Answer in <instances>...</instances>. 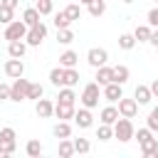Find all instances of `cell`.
Masks as SVG:
<instances>
[{
	"instance_id": "cell-1",
	"label": "cell",
	"mask_w": 158,
	"mask_h": 158,
	"mask_svg": "<svg viewBox=\"0 0 158 158\" xmlns=\"http://www.w3.org/2000/svg\"><path fill=\"white\" fill-rule=\"evenodd\" d=\"M133 123H131V118H126V116H118L116 118V123H114V136L121 141V143H128L131 138H133Z\"/></svg>"
},
{
	"instance_id": "cell-2",
	"label": "cell",
	"mask_w": 158,
	"mask_h": 158,
	"mask_svg": "<svg viewBox=\"0 0 158 158\" xmlns=\"http://www.w3.org/2000/svg\"><path fill=\"white\" fill-rule=\"evenodd\" d=\"M81 106H86V109H94V106H99V99H101V89H99V84L96 81H89L86 86H84V91H81Z\"/></svg>"
},
{
	"instance_id": "cell-3",
	"label": "cell",
	"mask_w": 158,
	"mask_h": 158,
	"mask_svg": "<svg viewBox=\"0 0 158 158\" xmlns=\"http://www.w3.org/2000/svg\"><path fill=\"white\" fill-rule=\"evenodd\" d=\"M25 35H27V25H25L22 20H12V22H7V25H5V32H2V37H5L7 42L25 40Z\"/></svg>"
},
{
	"instance_id": "cell-4",
	"label": "cell",
	"mask_w": 158,
	"mask_h": 158,
	"mask_svg": "<svg viewBox=\"0 0 158 158\" xmlns=\"http://www.w3.org/2000/svg\"><path fill=\"white\" fill-rule=\"evenodd\" d=\"M44 37H47V25H44V22H37V25H32V27H27V35H25V42H27L30 47H40Z\"/></svg>"
},
{
	"instance_id": "cell-5",
	"label": "cell",
	"mask_w": 158,
	"mask_h": 158,
	"mask_svg": "<svg viewBox=\"0 0 158 158\" xmlns=\"http://www.w3.org/2000/svg\"><path fill=\"white\" fill-rule=\"evenodd\" d=\"M27 86H30V81L17 77L12 81V86H10V101H25L27 99Z\"/></svg>"
},
{
	"instance_id": "cell-6",
	"label": "cell",
	"mask_w": 158,
	"mask_h": 158,
	"mask_svg": "<svg viewBox=\"0 0 158 158\" xmlns=\"http://www.w3.org/2000/svg\"><path fill=\"white\" fill-rule=\"evenodd\" d=\"M86 62L96 69V67H101V64L109 62V52H106L104 47H91V49L86 52Z\"/></svg>"
},
{
	"instance_id": "cell-7",
	"label": "cell",
	"mask_w": 158,
	"mask_h": 158,
	"mask_svg": "<svg viewBox=\"0 0 158 158\" xmlns=\"http://www.w3.org/2000/svg\"><path fill=\"white\" fill-rule=\"evenodd\" d=\"M116 109H118V114H121V116H126V118H133V116L138 114V101H136V99H123V96H121Z\"/></svg>"
},
{
	"instance_id": "cell-8",
	"label": "cell",
	"mask_w": 158,
	"mask_h": 158,
	"mask_svg": "<svg viewBox=\"0 0 158 158\" xmlns=\"http://www.w3.org/2000/svg\"><path fill=\"white\" fill-rule=\"evenodd\" d=\"M5 74H7L10 79H17V77H22V74H25V64H22V59H17V57H10V59L5 62Z\"/></svg>"
},
{
	"instance_id": "cell-9",
	"label": "cell",
	"mask_w": 158,
	"mask_h": 158,
	"mask_svg": "<svg viewBox=\"0 0 158 158\" xmlns=\"http://www.w3.org/2000/svg\"><path fill=\"white\" fill-rule=\"evenodd\" d=\"M74 123L79 126V128H89L91 123H94V116H91V109H79V111H74Z\"/></svg>"
},
{
	"instance_id": "cell-10",
	"label": "cell",
	"mask_w": 158,
	"mask_h": 158,
	"mask_svg": "<svg viewBox=\"0 0 158 158\" xmlns=\"http://www.w3.org/2000/svg\"><path fill=\"white\" fill-rule=\"evenodd\" d=\"M123 96V89H121V84H116V81H111V84H104V99L106 101H118Z\"/></svg>"
},
{
	"instance_id": "cell-11",
	"label": "cell",
	"mask_w": 158,
	"mask_h": 158,
	"mask_svg": "<svg viewBox=\"0 0 158 158\" xmlns=\"http://www.w3.org/2000/svg\"><path fill=\"white\" fill-rule=\"evenodd\" d=\"M35 111H37L40 118H49V116H54V104H52L49 99H37Z\"/></svg>"
},
{
	"instance_id": "cell-12",
	"label": "cell",
	"mask_w": 158,
	"mask_h": 158,
	"mask_svg": "<svg viewBox=\"0 0 158 158\" xmlns=\"http://www.w3.org/2000/svg\"><path fill=\"white\" fill-rule=\"evenodd\" d=\"M74 104H54V116L59 118V121H69V118H74Z\"/></svg>"
},
{
	"instance_id": "cell-13",
	"label": "cell",
	"mask_w": 158,
	"mask_h": 158,
	"mask_svg": "<svg viewBox=\"0 0 158 158\" xmlns=\"http://www.w3.org/2000/svg\"><path fill=\"white\" fill-rule=\"evenodd\" d=\"M111 81H114V67H106V64L96 67V84L104 86V84H111Z\"/></svg>"
},
{
	"instance_id": "cell-14",
	"label": "cell",
	"mask_w": 158,
	"mask_h": 158,
	"mask_svg": "<svg viewBox=\"0 0 158 158\" xmlns=\"http://www.w3.org/2000/svg\"><path fill=\"white\" fill-rule=\"evenodd\" d=\"M133 99L138 101V106H143V104H151V99H153V94H151V86H146V84H138V86H136V91H133Z\"/></svg>"
},
{
	"instance_id": "cell-15",
	"label": "cell",
	"mask_w": 158,
	"mask_h": 158,
	"mask_svg": "<svg viewBox=\"0 0 158 158\" xmlns=\"http://www.w3.org/2000/svg\"><path fill=\"white\" fill-rule=\"evenodd\" d=\"M141 146V153L146 156V158H153V156H158V138H146L143 143H138Z\"/></svg>"
},
{
	"instance_id": "cell-16",
	"label": "cell",
	"mask_w": 158,
	"mask_h": 158,
	"mask_svg": "<svg viewBox=\"0 0 158 158\" xmlns=\"http://www.w3.org/2000/svg\"><path fill=\"white\" fill-rule=\"evenodd\" d=\"M25 52H27V42H22V40H15V42H10V44H7V54H10V57L22 59V57H25Z\"/></svg>"
},
{
	"instance_id": "cell-17",
	"label": "cell",
	"mask_w": 158,
	"mask_h": 158,
	"mask_svg": "<svg viewBox=\"0 0 158 158\" xmlns=\"http://www.w3.org/2000/svg\"><path fill=\"white\" fill-rule=\"evenodd\" d=\"M77 62H79V54H77L74 49H67V52H62V54H59V67H64V69L77 67Z\"/></svg>"
},
{
	"instance_id": "cell-18",
	"label": "cell",
	"mask_w": 158,
	"mask_h": 158,
	"mask_svg": "<svg viewBox=\"0 0 158 158\" xmlns=\"http://www.w3.org/2000/svg\"><path fill=\"white\" fill-rule=\"evenodd\" d=\"M99 116H101V123H109V126H114V123H116V118H118L121 114H118V109H116V106H104Z\"/></svg>"
},
{
	"instance_id": "cell-19",
	"label": "cell",
	"mask_w": 158,
	"mask_h": 158,
	"mask_svg": "<svg viewBox=\"0 0 158 158\" xmlns=\"http://www.w3.org/2000/svg\"><path fill=\"white\" fill-rule=\"evenodd\" d=\"M52 133H54V138H72V123L69 121H59V123H54Z\"/></svg>"
},
{
	"instance_id": "cell-20",
	"label": "cell",
	"mask_w": 158,
	"mask_h": 158,
	"mask_svg": "<svg viewBox=\"0 0 158 158\" xmlns=\"http://www.w3.org/2000/svg\"><path fill=\"white\" fill-rule=\"evenodd\" d=\"M40 17H42V15L37 12V7H27V10L22 12V22H25L27 27H32V25H37V22H42Z\"/></svg>"
},
{
	"instance_id": "cell-21",
	"label": "cell",
	"mask_w": 158,
	"mask_h": 158,
	"mask_svg": "<svg viewBox=\"0 0 158 158\" xmlns=\"http://www.w3.org/2000/svg\"><path fill=\"white\" fill-rule=\"evenodd\" d=\"M128 74H131V72H128L126 64H116V67H114V81H116V84L123 86V84L128 81Z\"/></svg>"
},
{
	"instance_id": "cell-22",
	"label": "cell",
	"mask_w": 158,
	"mask_h": 158,
	"mask_svg": "<svg viewBox=\"0 0 158 158\" xmlns=\"http://www.w3.org/2000/svg\"><path fill=\"white\" fill-rule=\"evenodd\" d=\"M57 101H59V104H74V101H77V94L72 91V86H59Z\"/></svg>"
},
{
	"instance_id": "cell-23",
	"label": "cell",
	"mask_w": 158,
	"mask_h": 158,
	"mask_svg": "<svg viewBox=\"0 0 158 158\" xmlns=\"http://www.w3.org/2000/svg\"><path fill=\"white\" fill-rule=\"evenodd\" d=\"M86 7H89V15L91 17H101L106 12V0H91Z\"/></svg>"
},
{
	"instance_id": "cell-24",
	"label": "cell",
	"mask_w": 158,
	"mask_h": 158,
	"mask_svg": "<svg viewBox=\"0 0 158 158\" xmlns=\"http://www.w3.org/2000/svg\"><path fill=\"white\" fill-rule=\"evenodd\" d=\"M25 153H27L30 158H37V156H42V143H40L37 138H30V141H27V146H25Z\"/></svg>"
},
{
	"instance_id": "cell-25",
	"label": "cell",
	"mask_w": 158,
	"mask_h": 158,
	"mask_svg": "<svg viewBox=\"0 0 158 158\" xmlns=\"http://www.w3.org/2000/svg\"><path fill=\"white\" fill-rule=\"evenodd\" d=\"M59 156L62 158H69V156H74V143H72V138H59Z\"/></svg>"
},
{
	"instance_id": "cell-26",
	"label": "cell",
	"mask_w": 158,
	"mask_h": 158,
	"mask_svg": "<svg viewBox=\"0 0 158 158\" xmlns=\"http://www.w3.org/2000/svg\"><path fill=\"white\" fill-rule=\"evenodd\" d=\"M151 25H138L136 30H133V37H136V42H148V37H151Z\"/></svg>"
},
{
	"instance_id": "cell-27",
	"label": "cell",
	"mask_w": 158,
	"mask_h": 158,
	"mask_svg": "<svg viewBox=\"0 0 158 158\" xmlns=\"http://www.w3.org/2000/svg\"><path fill=\"white\" fill-rule=\"evenodd\" d=\"M49 81H52L54 86H64V67L49 69Z\"/></svg>"
},
{
	"instance_id": "cell-28",
	"label": "cell",
	"mask_w": 158,
	"mask_h": 158,
	"mask_svg": "<svg viewBox=\"0 0 158 158\" xmlns=\"http://www.w3.org/2000/svg\"><path fill=\"white\" fill-rule=\"evenodd\" d=\"M57 42H59V44H72V42H74V32H72L69 27L57 30Z\"/></svg>"
},
{
	"instance_id": "cell-29",
	"label": "cell",
	"mask_w": 158,
	"mask_h": 158,
	"mask_svg": "<svg viewBox=\"0 0 158 158\" xmlns=\"http://www.w3.org/2000/svg\"><path fill=\"white\" fill-rule=\"evenodd\" d=\"M118 47H121V49H126V52H128V49H133V47H136V37H133L131 32H123V35L118 37Z\"/></svg>"
},
{
	"instance_id": "cell-30",
	"label": "cell",
	"mask_w": 158,
	"mask_h": 158,
	"mask_svg": "<svg viewBox=\"0 0 158 158\" xmlns=\"http://www.w3.org/2000/svg\"><path fill=\"white\" fill-rule=\"evenodd\" d=\"M77 84H79V72L74 67L64 69V86H77Z\"/></svg>"
},
{
	"instance_id": "cell-31",
	"label": "cell",
	"mask_w": 158,
	"mask_h": 158,
	"mask_svg": "<svg viewBox=\"0 0 158 158\" xmlns=\"http://www.w3.org/2000/svg\"><path fill=\"white\" fill-rule=\"evenodd\" d=\"M42 96H44V86L30 81V86H27V99H35V101H37V99H42Z\"/></svg>"
},
{
	"instance_id": "cell-32",
	"label": "cell",
	"mask_w": 158,
	"mask_h": 158,
	"mask_svg": "<svg viewBox=\"0 0 158 158\" xmlns=\"http://www.w3.org/2000/svg\"><path fill=\"white\" fill-rule=\"evenodd\" d=\"M15 148H17L15 141H10V138H0V156H12Z\"/></svg>"
},
{
	"instance_id": "cell-33",
	"label": "cell",
	"mask_w": 158,
	"mask_h": 158,
	"mask_svg": "<svg viewBox=\"0 0 158 158\" xmlns=\"http://www.w3.org/2000/svg\"><path fill=\"white\" fill-rule=\"evenodd\" d=\"M35 7H37L40 15H52V12H54V2H52V0H37Z\"/></svg>"
},
{
	"instance_id": "cell-34",
	"label": "cell",
	"mask_w": 158,
	"mask_h": 158,
	"mask_svg": "<svg viewBox=\"0 0 158 158\" xmlns=\"http://www.w3.org/2000/svg\"><path fill=\"white\" fill-rule=\"evenodd\" d=\"M111 136H114V128H111L109 123H101V126L96 128V138H99V141H109Z\"/></svg>"
},
{
	"instance_id": "cell-35",
	"label": "cell",
	"mask_w": 158,
	"mask_h": 158,
	"mask_svg": "<svg viewBox=\"0 0 158 158\" xmlns=\"http://www.w3.org/2000/svg\"><path fill=\"white\" fill-rule=\"evenodd\" d=\"M72 143H74V153H89L91 151V143L86 138H74Z\"/></svg>"
},
{
	"instance_id": "cell-36",
	"label": "cell",
	"mask_w": 158,
	"mask_h": 158,
	"mask_svg": "<svg viewBox=\"0 0 158 158\" xmlns=\"http://www.w3.org/2000/svg\"><path fill=\"white\" fill-rule=\"evenodd\" d=\"M64 12H67V17H69V20H72V22H74V20H79V17H81V7H79V5H77V2H72V5H67V7H64Z\"/></svg>"
},
{
	"instance_id": "cell-37",
	"label": "cell",
	"mask_w": 158,
	"mask_h": 158,
	"mask_svg": "<svg viewBox=\"0 0 158 158\" xmlns=\"http://www.w3.org/2000/svg\"><path fill=\"white\" fill-rule=\"evenodd\" d=\"M69 25H72V20L67 17V12H64V10L54 15V27H57V30H62V27H69Z\"/></svg>"
},
{
	"instance_id": "cell-38",
	"label": "cell",
	"mask_w": 158,
	"mask_h": 158,
	"mask_svg": "<svg viewBox=\"0 0 158 158\" xmlns=\"http://www.w3.org/2000/svg\"><path fill=\"white\" fill-rule=\"evenodd\" d=\"M12 20H15V10H12V7L0 5V22H2V25H7V22H12Z\"/></svg>"
},
{
	"instance_id": "cell-39",
	"label": "cell",
	"mask_w": 158,
	"mask_h": 158,
	"mask_svg": "<svg viewBox=\"0 0 158 158\" xmlns=\"http://www.w3.org/2000/svg\"><path fill=\"white\" fill-rule=\"evenodd\" d=\"M146 126H148L153 133L158 131V106H156V109H151V114H148V118H146Z\"/></svg>"
},
{
	"instance_id": "cell-40",
	"label": "cell",
	"mask_w": 158,
	"mask_h": 158,
	"mask_svg": "<svg viewBox=\"0 0 158 158\" xmlns=\"http://www.w3.org/2000/svg\"><path fill=\"white\" fill-rule=\"evenodd\" d=\"M146 17H148V25H151V27H158V5H156V7H151Z\"/></svg>"
},
{
	"instance_id": "cell-41",
	"label": "cell",
	"mask_w": 158,
	"mask_h": 158,
	"mask_svg": "<svg viewBox=\"0 0 158 158\" xmlns=\"http://www.w3.org/2000/svg\"><path fill=\"white\" fill-rule=\"evenodd\" d=\"M0 138H10V141H15V138H17V133H15V128H12V126H5V128H0Z\"/></svg>"
},
{
	"instance_id": "cell-42",
	"label": "cell",
	"mask_w": 158,
	"mask_h": 158,
	"mask_svg": "<svg viewBox=\"0 0 158 158\" xmlns=\"http://www.w3.org/2000/svg\"><path fill=\"white\" fill-rule=\"evenodd\" d=\"M0 99H10V86L0 81Z\"/></svg>"
},
{
	"instance_id": "cell-43",
	"label": "cell",
	"mask_w": 158,
	"mask_h": 158,
	"mask_svg": "<svg viewBox=\"0 0 158 158\" xmlns=\"http://www.w3.org/2000/svg\"><path fill=\"white\" fill-rule=\"evenodd\" d=\"M148 42H151L153 47H158V27H156V30H151V37H148Z\"/></svg>"
},
{
	"instance_id": "cell-44",
	"label": "cell",
	"mask_w": 158,
	"mask_h": 158,
	"mask_svg": "<svg viewBox=\"0 0 158 158\" xmlns=\"http://www.w3.org/2000/svg\"><path fill=\"white\" fill-rule=\"evenodd\" d=\"M17 2H20V0H0V5H5V7H12V10L17 7Z\"/></svg>"
},
{
	"instance_id": "cell-45",
	"label": "cell",
	"mask_w": 158,
	"mask_h": 158,
	"mask_svg": "<svg viewBox=\"0 0 158 158\" xmlns=\"http://www.w3.org/2000/svg\"><path fill=\"white\" fill-rule=\"evenodd\" d=\"M151 94L158 96V79H153V84H151Z\"/></svg>"
},
{
	"instance_id": "cell-46",
	"label": "cell",
	"mask_w": 158,
	"mask_h": 158,
	"mask_svg": "<svg viewBox=\"0 0 158 158\" xmlns=\"http://www.w3.org/2000/svg\"><path fill=\"white\" fill-rule=\"evenodd\" d=\"M79 2H84V5H89V2H91V0H79Z\"/></svg>"
},
{
	"instance_id": "cell-47",
	"label": "cell",
	"mask_w": 158,
	"mask_h": 158,
	"mask_svg": "<svg viewBox=\"0 0 158 158\" xmlns=\"http://www.w3.org/2000/svg\"><path fill=\"white\" fill-rule=\"evenodd\" d=\"M123 2H133V0H123Z\"/></svg>"
},
{
	"instance_id": "cell-48",
	"label": "cell",
	"mask_w": 158,
	"mask_h": 158,
	"mask_svg": "<svg viewBox=\"0 0 158 158\" xmlns=\"http://www.w3.org/2000/svg\"><path fill=\"white\" fill-rule=\"evenodd\" d=\"M156 2H158V0H156Z\"/></svg>"
}]
</instances>
